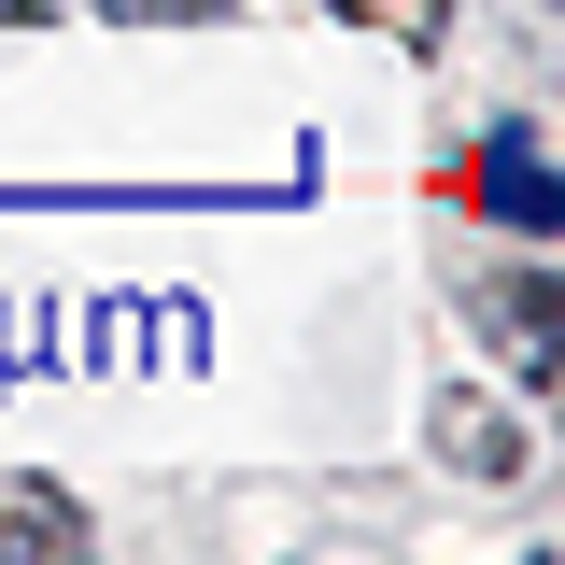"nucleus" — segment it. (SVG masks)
I'll use <instances>...</instances> for the list:
<instances>
[{"instance_id":"4","label":"nucleus","mask_w":565,"mask_h":565,"mask_svg":"<svg viewBox=\"0 0 565 565\" xmlns=\"http://www.w3.org/2000/svg\"><path fill=\"white\" fill-rule=\"evenodd\" d=\"M438 452H452L467 481H523V438H509V411H481V396H438Z\"/></svg>"},{"instance_id":"6","label":"nucleus","mask_w":565,"mask_h":565,"mask_svg":"<svg viewBox=\"0 0 565 565\" xmlns=\"http://www.w3.org/2000/svg\"><path fill=\"white\" fill-rule=\"evenodd\" d=\"M99 14H141V29H184V14H226V0H99Z\"/></svg>"},{"instance_id":"5","label":"nucleus","mask_w":565,"mask_h":565,"mask_svg":"<svg viewBox=\"0 0 565 565\" xmlns=\"http://www.w3.org/2000/svg\"><path fill=\"white\" fill-rule=\"evenodd\" d=\"M340 14H367V29H396V43H452V0H340Z\"/></svg>"},{"instance_id":"2","label":"nucleus","mask_w":565,"mask_h":565,"mask_svg":"<svg viewBox=\"0 0 565 565\" xmlns=\"http://www.w3.org/2000/svg\"><path fill=\"white\" fill-rule=\"evenodd\" d=\"M467 199H481L494 226H523V241H552V226H565V184H552V156H537L523 114H494V141L467 156Z\"/></svg>"},{"instance_id":"3","label":"nucleus","mask_w":565,"mask_h":565,"mask_svg":"<svg viewBox=\"0 0 565 565\" xmlns=\"http://www.w3.org/2000/svg\"><path fill=\"white\" fill-rule=\"evenodd\" d=\"M0 552H43V565H85V509L43 481H0Z\"/></svg>"},{"instance_id":"1","label":"nucleus","mask_w":565,"mask_h":565,"mask_svg":"<svg viewBox=\"0 0 565 565\" xmlns=\"http://www.w3.org/2000/svg\"><path fill=\"white\" fill-rule=\"evenodd\" d=\"M467 311L494 326V367H509L523 396H552V382H565V282H552V269H494Z\"/></svg>"}]
</instances>
